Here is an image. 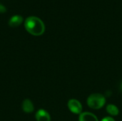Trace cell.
Wrapping results in <instances>:
<instances>
[{"instance_id":"cell-1","label":"cell","mask_w":122,"mask_h":121,"mask_svg":"<svg viewBox=\"0 0 122 121\" xmlns=\"http://www.w3.org/2000/svg\"><path fill=\"white\" fill-rule=\"evenodd\" d=\"M26 30L34 36H40L44 34L45 31V26L44 22L38 17L29 16L24 22Z\"/></svg>"},{"instance_id":"cell-10","label":"cell","mask_w":122,"mask_h":121,"mask_svg":"<svg viewBox=\"0 0 122 121\" xmlns=\"http://www.w3.org/2000/svg\"><path fill=\"white\" fill-rule=\"evenodd\" d=\"M102 121H114L112 118H111V117H106V118H103Z\"/></svg>"},{"instance_id":"cell-11","label":"cell","mask_w":122,"mask_h":121,"mask_svg":"<svg viewBox=\"0 0 122 121\" xmlns=\"http://www.w3.org/2000/svg\"><path fill=\"white\" fill-rule=\"evenodd\" d=\"M121 88H122V86H121Z\"/></svg>"},{"instance_id":"cell-7","label":"cell","mask_w":122,"mask_h":121,"mask_svg":"<svg viewBox=\"0 0 122 121\" xmlns=\"http://www.w3.org/2000/svg\"><path fill=\"white\" fill-rule=\"evenodd\" d=\"M79 121H98V119L94 114L86 112L80 115Z\"/></svg>"},{"instance_id":"cell-4","label":"cell","mask_w":122,"mask_h":121,"mask_svg":"<svg viewBox=\"0 0 122 121\" xmlns=\"http://www.w3.org/2000/svg\"><path fill=\"white\" fill-rule=\"evenodd\" d=\"M36 120L37 121H51V118L48 112L43 109L39 110L36 113Z\"/></svg>"},{"instance_id":"cell-9","label":"cell","mask_w":122,"mask_h":121,"mask_svg":"<svg viewBox=\"0 0 122 121\" xmlns=\"http://www.w3.org/2000/svg\"><path fill=\"white\" fill-rule=\"evenodd\" d=\"M6 11V7L4 6H3L1 4H0V13H4Z\"/></svg>"},{"instance_id":"cell-8","label":"cell","mask_w":122,"mask_h":121,"mask_svg":"<svg viewBox=\"0 0 122 121\" xmlns=\"http://www.w3.org/2000/svg\"><path fill=\"white\" fill-rule=\"evenodd\" d=\"M107 111L108 112V113H109L112 116H117L119 114V109L118 108L112 104L108 105L107 107Z\"/></svg>"},{"instance_id":"cell-6","label":"cell","mask_w":122,"mask_h":121,"mask_svg":"<svg viewBox=\"0 0 122 121\" xmlns=\"http://www.w3.org/2000/svg\"><path fill=\"white\" fill-rule=\"evenodd\" d=\"M34 109V105L32 103V102L29 100V99H25L23 103H22V110L27 113H30L31 112H33Z\"/></svg>"},{"instance_id":"cell-3","label":"cell","mask_w":122,"mask_h":121,"mask_svg":"<svg viewBox=\"0 0 122 121\" xmlns=\"http://www.w3.org/2000/svg\"><path fill=\"white\" fill-rule=\"evenodd\" d=\"M68 107L70 111L75 114H79L82 111L81 104L79 101L75 99H71L68 102Z\"/></svg>"},{"instance_id":"cell-5","label":"cell","mask_w":122,"mask_h":121,"mask_svg":"<svg viewBox=\"0 0 122 121\" xmlns=\"http://www.w3.org/2000/svg\"><path fill=\"white\" fill-rule=\"evenodd\" d=\"M23 21V18L20 15L13 16L9 21V25L11 27L19 26Z\"/></svg>"},{"instance_id":"cell-2","label":"cell","mask_w":122,"mask_h":121,"mask_svg":"<svg viewBox=\"0 0 122 121\" xmlns=\"http://www.w3.org/2000/svg\"><path fill=\"white\" fill-rule=\"evenodd\" d=\"M106 102L104 96L99 93H94L91 95L87 99L88 106L93 109H99L102 108Z\"/></svg>"}]
</instances>
